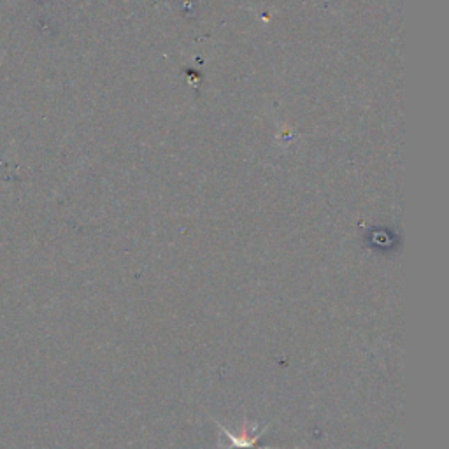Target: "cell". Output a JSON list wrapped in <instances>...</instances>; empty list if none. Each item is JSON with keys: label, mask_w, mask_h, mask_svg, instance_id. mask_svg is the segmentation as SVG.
<instances>
[{"label": "cell", "mask_w": 449, "mask_h": 449, "mask_svg": "<svg viewBox=\"0 0 449 449\" xmlns=\"http://www.w3.org/2000/svg\"><path fill=\"white\" fill-rule=\"evenodd\" d=\"M220 430H221V433L228 437V440H230V448H226V449H255L256 443H258L260 437L266 433L267 428H263L262 432L255 433V427L246 423L243 425V428H241V433H237V435L230 433L228 430H225L223 427H220Z\"/></svg>", "instance_id": "1"}]
</instances>
